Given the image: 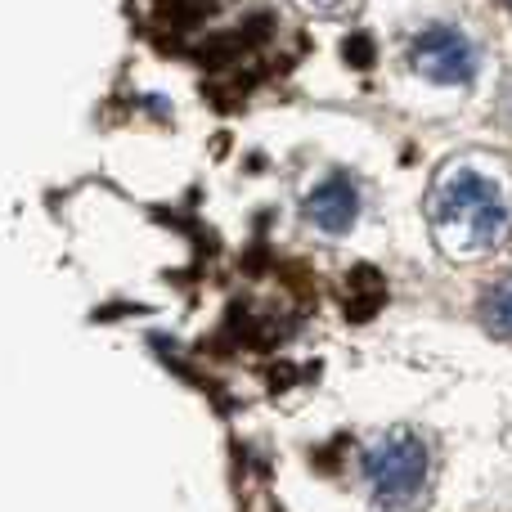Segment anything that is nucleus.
Returning a JSON list of instances; mask_svg holds the SVG:
<instances>
[{"mask_svg": "<svg viewBox=\"0 0 512 512\" xmlns=\"http://www.w3.org/2000/svg\"><path fill=\"white\" fill-rule=\"evenodd\" d=\"M432 225L441 243L459 256L490 252L508 239L504 189L472 167H454L432 189Z\"/></svg>", "mask_w": 512, "mask_h": 512, "instance_id": "1", "label": "nucleus"}, {"mask_svg": "<svg viewBox=\"0 0 512 512\" xmlns=\"http://www.w3.org/2000/svg\"><path fill=\"white\" fill-rule=\"evenodd\" d=\"M364 481L382 504H409L427 486V441L409 427H391L364 450Z\"/></svg>", "mask_w": 512, "mask_h": 512, "instance_id": "2", "label": "nucleus"}, {"mask_svg": "<svg viewBox=\"0 0 512 512\" xmlns=\"http://www.w3.org/2000/svg\"><path fill=\"white\" fill-rule=\"evenodd\" d=\"M409 59L436 86H468L477 77V45L450 23H432L414 36Z\"/></svg>", "mask_w": 512, "mask_h": 512, "instance_id": "3", "label": "nucleus"}, {"mask_svg": "<svg viewBox=\"0 0 512 512\" xmlns=\"http://www.w3.org/2000/svg\"><path fill=\"white\" fill-rule=\"evenodd\" d=\"M306 221L315 225V230L324 234H346L355 225V216H360V189H355L351 176H342V171H333L328 180H319L315 189L306 194Z\"/></svg>", "mask_w": 512, "mask_h": 512, "instance_id": "4", "label": "nucleus"}, {"mask_svg": "<svg viewBox=\"0 0 512 512\" xmlns=\"http://www.w3.org/2000/svg\"><path fill=\"white\" fill-rule=\"evenodd\" d=\"M477 310H481V324H486V333L512 337V274H508V279H499V283H490V288L481 292Z\"/></svg>", "mask_w": 512, "mask_h": 512, "instance_id": "5", "label": "nucleus"}, {"mask_svg": "<svg viewBox=\"0 0 512 512\" xmlns=\"http://www.w3.org/2000/svg\"><path fill=\"white\" fill-rule=\"evenodd\" d=\"M387 301V283L378 279V270H355L351 274V283H346V315H355V319H369L373 310Z\"/></svg>", "mask_w": 512, "mask_h": 512, "instance_id": "6", "label": "nucleus"}, {"mask_svg": "<svg viewBox=\"0 0 512 512\" xmlns=\"http://www.w3.org/2000/svg\"><path fill=\"white\" fill-rule=\"evenodd\" d=\"M346 59L355 63V68H369L373 63V50H369V36H351L346 41Z\"/></svg>", "mask_w": 512, "mask_h": 512, "instance_id": "7", "label": "nucleus"}, {"mask_svg": "<svg viewBox=\"0 0 512 512\" xmlns=\"http://www.w3.org/2000/svg\"><path fill=\"white\" fill-rule=\"evenodd\" d=\"M504 117H508V126H512V81H508V90H504Z\"/></svg>", "mask_w": 512, "mask_h": 512, "instance_id": "8", "label": "nucleus"}, {"mask_svg": "<svg viewBox=\"0 0 512 512\" xmlns=\"http://www.w3.org/2000/svg\"><path fill=\"white\" fill-rule=\"evenodd\" d=\"M310 5H319V9H328V5H337V0H310Z\"/></svg>", "mask_w": 512, "mask_h": 512, "instance_id": "9", "label": "nucleus"}, {"mask_svg": "<svg viewBox=\"0 0 512 512\" xmlns=\"http://www.w3.org/2000/svg\"><path fill=\"white\" fill-rule=\"evenodd\" d=\"M508 5H512V0H508Z\"/></svg>", "mask_w": 512, "mask_h": 512, "instance_id": "10", "label": "nucleus"}]
</instances>
